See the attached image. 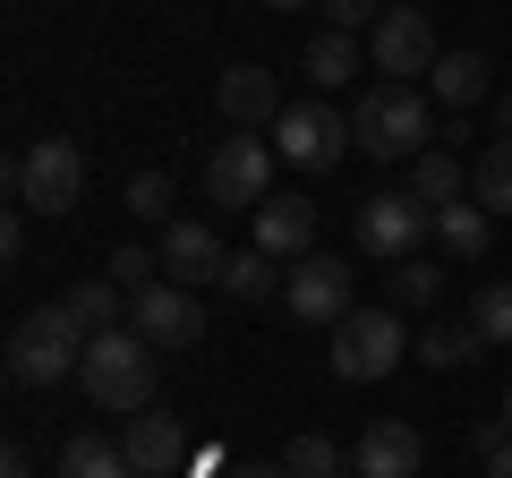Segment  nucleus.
Instances as JSON below:
<instances>
[{
    "label": "nucleus",
    "instance_id": "1",
    "mask_svg": "<svg viewBox=\"0 0 512 478\" xmlns=\"http://www.w3.org/2000/svg\"><path fill=\"white\" fill-rule=\"evenodd\" d=\"M86 342L94 333L77 325L69 308H35V316H18V325H9V385L18 393H52V385H69L77 368H86Z\"/></svg>",
    "mask_w": 512,
    "mask_h": 478
},
{
    "label": "nucleus",
    "instance_id": "2",
    "mask_svg": "<svg viewBox=\"0 0 512 478\" xmlns=\"http://www.w3.org/2000/svg\"><path fill=\"white\" fill-rule=\"evenodd\" d=\"M427 137H436V111L419 86H367L350 103V146L376 154V163H419Z\"/></svg>",
    "mask_w": 512,
    "mask_h": 478
},
{
    "label": "nucleus",
    "instance_id": "3",
    "mask_svg": "<svg viewBox=\"0 0 512 478\" xmlns=\"http://www.w3.org/2000/svg\"><path fill=\"white\" fill-rule=\"evenodd\" d=\"M154 368H163V350L146 342V333H94L86 342V368H77V385H86L94 410H120V419H137V410L154 402Z\"/></svg>",
    "mask_w": 512,
    "mask_h": 478
},
{
    "label": "nucleus",
    "instance_id": "4",
    "mask_svg": "<svg viewBox=\"0 0 512 478\" xmlns=\"http://www.w3.org/2000/svg\"><path fill=\"white\" fill-rule=\"evenodd\" d=\"M9 197L26 205V214H77V197H86V146L77 137H35V146L9 154Z\"/></svg>",
    "mask_w": 512,
    "mask_h": 478
},
{
    "label": "nucleus",
    "instance_id": "5",
    "mask_svg": "<svg viewBox=\"0 0 512 478\" xmlns=\"http://www.w3.org/2000/svg\"><path fill=\"white\" fill-rule=\"evenodd\" d=\"M402 350H410L402 308H350L342 325L325 333V368L342 376V385H376V376L402 368Z\"/></svg>",
    "mask_w": 512,
    "mask_h": 478
},
{
    "label": "nucleus",
    "instance_id": "6",
    "mask_svg": "<svg viewBox=\"0 0 512 478\" xmlns=\"http://www.w3.org/2000/svg\"><path fill=\"white\" fill-rule=\"evenodd\" d=\"M274 163H282V154L265 146V137L231 129L214 154H205V197H214L222 214H256V205L274 197Z\"/></svg>",
    "mask_w": 512,
    "mask_h": 478
},
{
    "label": "nucleus",
    "instance_id": "7",
    "mask_svg": "<svg viewBox=\"0 0 512 478\" xmlns=\"http://www.w3.org/2000/svg\"><path fill=\"white\" fill-rule=\"evenodd\" d=\"M367 52H376L384 86H419V77H436V26H427V9H410V0H393L376 26H367Z\"/></svg>",
    "mask_w": 512,
    "mask_h": 478
},
{
    "label": "nucleus",
    "instance_id": "8",
    "mask_svg": "<svg viewBox=\"0 0 512 478\" xmlns=\"http://www.w3.org/2000/svg\"><path fill=\"white\" fill-rule=\"evenodd\" d=\"M128 333H146L154 350H197L205 342V299L188 282H146L128 299Z\"/></svg>",
    "mask_w": 512,
    "mask_h": 478
},
{
    "label": "nucleus",
    "instance_id": "9",
    "mask_svg": "<svg viewBox=\"0 0 512 478\" xmlns=\"http://www.w3.org/2000/svg\"><path fill=\"white\" fill-rule=\"evenodd\" d=\"M274 154L291 171H333L350 154V111H325V103H291L274 120Z\"/></svg>",
    "mask_w": 512,
    "mask_h": 478
},
{
    "label": "nucleus",
    "instance_id": "10",
    "mask_svg": "<svg viewBox=\"0 0 512 478\" xmlns=\"http://www.w3.org/2000/svg\"><path fill=\"white\" fill-rule=\"evenodd\" d=\"M350 291H359V274H350L342 257H299L291 274H282V308L299 316V325H342L350 316Z\"/></svg>",
    "mask_w": 512,
    "mask_h": 478
},
{
    "label": "nucleus",
    "instance_id": "11",
    "mask_svg": "<svg viewBox=\"0 0 512 478\" xmlns=\"http://www.w3.org/2000/svg\"><path fill=\"white\" fill-rule=\"evenodd\" d=\"M427 231H436V214H427L410 188H384V197L359 205V248H367V257H393V265H402V257H419Z\"/></svg>",
    "mask_w": 512,
    "mask_h": 478
},
{
    "label": "nucleus",
    "instance_id": "12",
    "mask_svg": "<svg viewBox=\"0 0 512 478\" xmlns=\"http://www.w3.org/2000/svg\"><path fill=\"white\" fill-rule=\"evenodd\" d=\"M214 103H222V120H231V129H248V137H265L282 111H291L265 60H231V69L214 77Z\"/></svg>",
    "mask_w": 512,
    "mask_h": 478
},
{
    "label": "nucleus",
    "instance_id": "13",
    "mask_svg": "<svg viewBox=\"0 0 512 478\" xmlns=\"http://www.w3.org/2000/svg\"><path fill=\"white\" fill-rule=\"evenodd\" d=\"M120 453H128L137 478H171L188 461V427L171 410H137V419H120Z\"/></svg>",
    "mask_w": 512,
    "mask_h": 478
},
{
    "label": "nucleus",
    "instance_id": "14",
    "mask_svg": "<svg viewBox=\"0 0 512 478\" xmlns=\"http://www.w3.org/2000/svg\"><path fill=\"white\" fill-rule=\"evenodd\" d=\"M154 257H163V282H188V291H205V282H222V239L205 231V222H163V248H154Z\"/></svg>",
    "mask_w": 512,
    "mask_h": 478
},
{
    "label": "nucleus",
    "instance_id": "15",
    "mask_svg": "<svg viewBox=\"0 0 512 478\" xmlns=\"http://www.w3.org/2000/svg\"><path fill=\"white\" fill-rule=\"evenodd\" d=\"M419 461H427V436L410 419H367L350 470H359V478H419Z\"/></svg>",
    "mask_w": 512,
    "mask_h": 478
},
{
    "label": "nucleus",
    "instance_id": "16",
    "mask_svg": "<svg viewBox=\"0 0 512 478\" xmlns=\"http://www.w3.org/2000/svg\"><path fill=\"white\" fill-rule=\"evenodd\" d=\"M248 222H256V248H265L274 265L316 257V205H308V197H265Z\"/></svg>",
    "mask_w": 512,
    "mask_h": 478
},
{
    "label": "nucleus",
    "instance_id": "17",
    "mask_svg": "<svg viewBox=\"0 0 512 478\" xmlns=\"http://www.w3.org/2000/svg\"><path fill=\"white\" fill-rule=\"evenodd\" d=\"M427 94H436L444 111H478V103L495 94V60H487V52H444L436 77H427Z\"/></svg>",
    "mask_w": 512,
    "mask_h": 478
},
{
    "label": "nucleus",
    "instance_id": "18",
    "mask_svg": "<svg viewBox=\"0 0 512 478\" xmlns=\"http://www.w3.org/2000/svg\"><path fill=\"white\" fill-rule=\"evenodd\" d=\"M436 239L453 248L461 265H478V257L495 248V214H487L478 197H461V205H444V214H436Z\"/></svg>",
    "mask_w": 512,
    "mask_h": 478
},
{
    "label": "nucleus",
    "instance_id": "19",
    "mask_svg": "<svg viewBox=\"0 0 512 478\" xmlns=\"http://www.w3.org/2000/svg\"><path fill=\"white\" fill-rule=\"evenodd\" d=\"M410 197H419L427 214H444V205H461V197H470V180H461V163H453L444 146H427L419 163H410Z\"/></svg>",
    "mask_w": 512,
    "mask_h": 478
},
{
    "label": "nucleus",
    "instance_id": "20",
    "mask_svg": "<svg viewBox=\"0 0 512 478\" xmlns=\"http://www.w3.org/2000/svg\"><path fill=\"white\" fill-rule=\"evenodd\" d=\"M60 308H69L86 333H120V282H111V274H86V282L60 291Z\"/></svg>",
    "mask_w": 512,
    "mask_h": 478
},
{
    "label": "nucleus",
    "instance_id": "21",
    "mask_svg": "<svg viewBox=\"0 0 512 478\" xmlns=\"http://www.w3.org/2000/svg\"><path fill=\"white\" fill-rule=\"evenodd\" d=\"M282 274H291V265H274L265 248H239V257L222 265V291H231L239 308H256V299H274V291H282Z\"/></svg>",
    "mask_w": 512,
    "mask_h": 478
},
{
    "label": "nucleus",
    "instance_id": "22",
    "mask_svg": "<svg viewBox=\"0 0 512 478\" xmlns=\"http://www.w3.org/2000/svg\"><path fill=\"white\" fill-rule=\"evenodd\" d=\"M52 478H137V470H128V453H120L111 436H69Z\"/></svg>",
    "mask_w": 512,
    "mask_h": 478
},
{
    "label": "nucleus",
    "instance_id": "23",
    "mask_svg": "<svg viewBox=\"0 0 512 478\" xmlns=\"http://www.w3.org/2000/svg\"><path fill=\"white\" fill-rule=\"evenodd\" d=\"M470 197L487 214H512V137H487V154L470 163Z\"/></svg>",
    "mask_w": 512,
    "mask_h": 478
},
{
    "label": "nucleus",
    "instance_id": "24",
    "mask_svg": "<svg viewBox=\"0 0 512 478\" xmlns=\"http://www.w3.org/2000/svg\"><path fill=\"white\" fill-rule=\"evenodd\" d=\"M308 77H316V94H325V86H350V77H359V43H350L342 26H325V35L308 43Z\"/></svg>",
    "mask_w": 512,
    "mask_h": 478
},
{
    "label": "nucleus",
    "instance_id": "25",
    "mask_svg": "<svg viewBox=\"0 0 512 478\" xmlns=\"http://www.w3.org/2000/svg\"><path fill=\"white\" fill-rule=\"evenodd\" d=\"M436 299H444V265H427V257H402V265H393V299H384V308H436Z\"/></svg>",
    "mask_w": 512,
    "mask_h": 478
},
{
    "label": "nucleus",
    "instance_id": "26",
    "mask_svg": "<svg viewBox=\"0 0 512 478\" xmlns=\"http://www.w3.org/2000/svg\"><path fill=\"white\" fill-rule=\"evenodd\" d=\"M478 350H487V342H478V325H427L419 333V359H427V368H470Z\"/></svg>",
    "mask_w": 512,
    "mask_h": 478
},
{
    "label": "nucleus",
    "instance_id": "27",
    "mask_svg": "<svg viewBox=\"0 0 512 478\" xmlns=\"http://www.w3.org/2000/svg\"><path fill=\"white\" fill-rule=\"evenodd\" d=\"M282 470H291V478H342V444H333L325 427H308V436H291Z\"/></svg>",
    "mask_w": 512,
    "mask_h": 478
},
{
    "label": "nucleus",
    "instance_id": "28",
    "mask_svg": "<svg viewBox=\"0 0 512 478\" xmlns=\"http://www.w3.org/2000/svg\"><path fill=\"white\" fill-rule=\"evenodd\" d=\"M470 325H478V342H512V274L504 282H478V299H470Z\"/></svg>",
    "mask_w": 512,
    "mask_h": 478
},
{
    "label": "nucleus",
    "instance_id": "29",
    "mask_svg": "<svg viewBox=\"0 0 512 478\" xmlns=\"http://www.w3.org/2000/svg\"><path fill=\"white\" fill-rule=\"evenodd\" d=\"M128 214L137 222H180L171 214V171H137V180H128Z\"/></svg>",
    "mask_w": 512,
    "mask_h": 478
},
{
    "label": "nucleus",
    "instance_id": "30",
    "mask_svg": "<svg viewBox=\"0 0 512 478\" xmlns=\"http://www.w3.org/2000/svg\"><path fill=\"white\" fill-rule=\"evenodd\" d=\"M103 274H111V282H120V291H128V299H137V291H146V282H163V257H154V248H120V257H111V265H103Z\"/></svg>",
    "mask_w": 512,
    "mask_h": 478
},
{
    "label": "nucleus",
    "instance_id": "31",
    "mask_svg": "<svg viewBox=\"0 0 512 478\" xmlns=\"http://www.w3.org/2000/svg\"><path fill=\"white\" fill-rule=\"evenodd\" d=\"M384 9H393V0H325V26H342V35H350V26H376Z\"/></svg>",
    "mask_w": 512,
    "mask_h": 478
},
{
    "label": "nucleus",
    "instance_id": "32",
    "mask_svg": "<svg viewBox=\"0 0 512 478\" xmlns=\"http://www.w3.org/2000/svg\"><path fill=\"white\" fill-rule=\"evenodd\" d=\"M461 444H470L478 461H487L495 444H512V427H504V410H495V419H470V436H461Z\"/></svg>",
    "mask_w": 512,
    "mask_h": 478
},
{
    "label": "nucleus",
    "instance_id": "33",
    "mask_svg": "<svg viewBox=\"0 0 512 478\" xmlns=\"http://www.w3.org/2000/svg\"><path fill=\"white\" fill-rule=\"evenodd\" d=\"M0 257H9V265L26 257V205H18V214H9V222H0Z\"/></svg>",
    "mask_w": 512,
    "mask_h": 478
},
{
    "label": "nucleus",
    "instance_id": "34",
    "mask_svg": "<svg viewBox=\"0 0 512 478\" xmlns=\"http://www.w3.org/2000/svg\"><path fill=\"white\" fill-rule=\"evenodd\" d=\"M0 478H35V453H26V444H9V453H0Z\"/></svg>",
    "mask_w": 512,
    "mask_h": 478
},
{
    "label": "nucleus",
    "instance_id": "35",
    "mask_svg": "<svg viewBox=\"0 0 512 478\" xmlns=\"http://www.w3.org/2000/svg\"><path fill=\"white\" fill-rule=\"evenodd\" d=\"M222 478H291V470H282V461H231Z\"/></svg>",
    "mask_w": 512,
    "mask_h": 478
},
{
    "label": "nucleus",
    "instance_id": "36",
    "mask_svg": "<svg viewBox=\"0 0 512 478\" xmlns=\"http://www.w3.org/2000/svg\"><path fill=\"white\" fill-rule=\"evenodd\" d=\"M478 470H487V478H512V444H495V453L478 461Z\"/></svg>",
    "mask_w": 512,
    "mask_h": 478
},
{
    "label": "nucleus",
    "instance_id": "37",
    "mask_svg": "<svg viewBox=\"0 0 512 478\" xmlns=\"http://www.w3.org/2000/svg\"><path fill=\"white\" fill-rule=\"evenodd\" d=\"M495 129H504V137H512V86H504V94H495Z\"/></svg>",
    "mask_w": 512,
    "mask_h": 478
},
{
    "label": "nucleus",
    "instance_id": "38",
    "mask_svg": "<svg viewBox=\"0 0 512 478\" xmlns=\"http://www.w3.org/2000/svg\"><path fill=\"white\" fill-rule=\"evenodd\" d=\"M265 9H308V0H265Z\"/></svg>",
    "mask_w": 512,
    "mask_h": 478
},
{
    "label": "nucleus",
    "instance_id": "39",
    "mask_svg": "<svg viewBox=\"0 0 512 478\" xmlns=\"http://www.w3.org/2000/svg\"><path fill=\"white\" fill-rule=\"evenodd\" d=\"M504 427H512V385H504Z\"/></svg>",
    "mask_w": 512,
    "mask_h": 478
}]
</instances>
